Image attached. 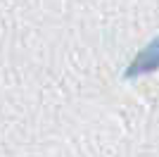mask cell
Returning a JSON list of instances; mask_svg holds the SVG:
<instances>
[{"label":"cell","instance_id":"cell-1","mask_svg":"<svg viewBox=\"0 0 159 157\" xmlns=\"http://www.w3.org/2000/svg\"><path fill=\"white\" fill-rule=\"evenodd\" d=\"M152 72H159V38H154L152 43H147V45L131 59V64L126 67L128 78L143 76V74H152Z\"/></svg>","mask_w":159,"mask_h":157}]
</instances>
